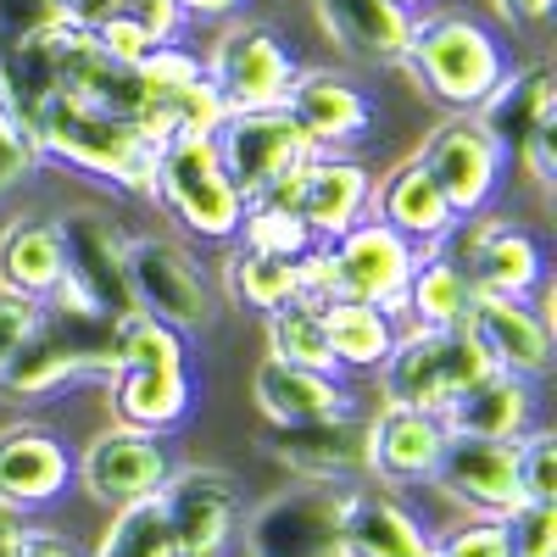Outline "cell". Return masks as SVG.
Returning a JSON list of instances; mask_svg holds the SVG:
<instances>
[{
    "instance_id": "obj_1",
    "label": "cell",
    "mask_w": 557,
    "mask_h": 557,
    "mask_svg": "<svg viewBox=\"0 0 557 557\" xmlns=\"http://www.w3.org/2000/svg\"><path fill=\"white\" fill-rule=\"evenodd\" d=\"M117 374V318L89 307L67 278L39 296L34 330L17 341V351L0 362V401H51L73 385H107Z\"/></svg>"
},
{
    "instance_id": "obj_2",
    "label": "cell",
    "mask_w": 557,
    "mask_h": 557,
    "mask_svg": "<svg viewBox=\"0 0 557 557\" xmlns=\"http://www.w3.org/2000/svg\"><path fill=\"white\" fill-rule=\"evenodd\" d=\"M28 139H34L39 162H62L73 173L117 184L128 196H151L157 139H146L134 123H123L101 107L67 96V89H57V96L28 117Z\"/></svg>"
},
{
    "instance_id": "obj_3",
    "label": "cell",
    "mask_w": 557,
    "mask_h": 557,
    "mask_svg": "<svg viewBox=\"0 0 557 557\" xmlns=\"http://www.w3.org/2000/svg\"><path fill=\"white\" fill-rule=\"evenodd\" d=\"M396 67H407V78L446 112H474L491 96V84L507 73V45L469 12L430 7L412 17Z\"/></svg>"
},
{
    "instance_id": "obj_4",
    "label": "cell",
    "mask_w": 557,
    "mask_h": 557,
    "mask_svg": "<svg viewBox=\"0 0 557 557\" xmlns=\"http://www.w3.org/2000/svg\"><path fill=\"white\" fill-rule=\"evenodd\" d=\"M151 201L168 207V218L196 240H235L246 196L235 190V178L223 173L212 134H168L157 146V178H151Z\"/></svg>"
},
{
    "instance_id": "obj_5",
    "label": "cell",
    "mask_w": 557,
    "mask_h": 557,
    "mask_svg": "<svg viewBox=\"0 0 557 557\" xmlns=\"http://www.w3.org/2000/svg\"><path fill=\"white\" fill-rule=\"evenodd\" d=\"M480 374H491V357L469 330H412V323H401L391 357L380 362V396L441 418Z\"/></svg>"
},
{
    "instance_id": "obj_6",
    "label": "cell",
    "mask_w": 557,
    "mask_h": 557,
    "mask_svg": "<svg viewBox=\"0 0 557 557\" xmlns=\"http://www.w3.org/2000/svg\"><path fill=\"white\" fill-rule=\"evenodd\" d=\"M201 73L218 89L223 112H262V107H285V96H290V84H296L301 67L290 57V45L278 39L268 23L235 17V23L218 28Z\"/></svg>"
},
{
    "instance_id": "obj_7",
    "label": "cell",
    "mask_w": 557,
    "mask_h": 557,
    "mask_svg": "<svg viewBox=\"0 0 557 557\" xmlns=\"http://www.w3.org/2000/svg\"><path fill=\"white\" fill-rule=\"evenodd\" d=\"M441 251L469 273V285L480 296H535L546 285V251L513 218H496V212L457 218L446 228Z\"/></svg>"
},
{
    "instance_id": "obj_8",
    "label": "cell",
    "mask_w": 557,
    "mask_h": 557,
    "mask_svg": "<svg viewBox=\"0 0 557 557\" xmlns=\"http://www.w3.org/2000/svg\"><path fill=\"white\" fill-rule=\"evenodd\" d=\"M323 262H330L335 301H368V307H380L401 323L407 278H412V262H418L412 240H401L380 218H357L346 235L323 240Z\"/></svg>"
},
{
    "instance_id": "obj_9",
    "label": "cell",
    "mask_w": 557,
    "mask_h": 557,
    "mask_svg": "<svg viewBox=\"0 0 557 557\" xmlns=\"http://www.w3.org/2000/svg\"><path fill=\"white\" fill-rule=\"evenodd\" d=\"M341 485H290L240 519L246 557H341Z\"/></svg>"
},
{
    "instance_id": "obj_10",
    "label": "cell",
    "mask_w": 557,
    "mask_h": 557,
    "mask_svg": "<svg viewBox=\"0 0 557 557\" xmlns=\"http://www.w3.org/2000/svg\"><path fill=\"white\" fill-rule=\"evenodd\" d=\"M128 296L146 318L178 335H196L212 323V290L201 262L168 235H128Z\"/></svg>"
},
{
    "instance_id": "obj_11",
    "label": "cell",
    "mask_w": 557,
    "mask_h": 557,
    "mask_svg": "<svg viewBox=\"0 0 557 557\" xmlns=\"http://www.w3.org/2000/svg\"><path fill=\"white\" fill-rule=\"evenodd\" d=\"M162 519L173 535L178 557H223L240 541V519H246V491L235 485V474L223 469H178L162 480L157 491Z\"/></svg>"
},
{
    "instance_id": "obj_12",
    "label": "cell",
    "mask_w": 557,
    "mask_h": 557,
    "mask_svg": "<svg viewBox=\"0 0 557 557\" xmlns=\"http://www.w3.org/2000/svg\"><path fill=\"white\" fill-rule=\"evenodd\" d=\"M212 146L223 173L235 178V190L246 201L268 196L273 184H285L307 157V134L296 128V117L285 107H262V112H223V123L212 128Z\"/></svg>"
},
{
    "instance_id": "obj_13",
    "label": "cell",
    "mask_w": 557,
    "mask_h": 557,
    "mask_svg": "<svg viewBox=\"0 0 557 557\" xmlns=\"http://www.w3.org/2000/svg\"><path fill=\"white\" fill-rule=\"evenodd\" d=\"M412 157L424 162V173L435 178V190L446 196V207L457 218L485 212L496 201V190H502V168L507 162L491 146V134L474 123V112H451L446 123H435Z\"/></svg>"
},
{
    "instance_id": "obj_14",
    "label": "cell",
    "mask_w": 557,
    "mask_h": 557,
    "mask_svg": "<svg viewBox=\"0 0 557 557\" xmlns=\"http://www.w3.org/2000/svg\"><path fill=\"white\" fill-rule=\"evenodd\" d=\"M262 446L278 469H290L296 480H312V485L368 480V418H357L351 407L301 418V424H273Z\"/></svg>"
},
{
    "instance_id": "obj_15",
    "label": "cell",
    "mask_w": 557,
    "mask_h": 557,
    "mask_svg": "<svg viewBox=\"0 0 557 557\" xmlns=\"http://www.w3.org/2000/svg\"><path fill=\"white\" fill-rule=\"evenodd\" d=\"M368 196H374V178L346 151H312L285 184L268 190V201H285L318 246L346 235L357 218H368Z\"/></svg>"
},
{
    "instance_id": "obj_16",
    "label": "cell",
    "mask_w": 557,
    "mask_h": 557,
    "mask_svg": "<svg viewBox=\"0 0 557 557\" xmlns=\"http://www.w3.org/2000/svg\"><path fill=\"white\" fill-rule=\"evenodd\" d=\"M62 235V278L107 318H128L139 312L128 296V235L107 218V212H67L57 218Z\"/></svg>"
},
{
    "instance_id": "obj_17",
    "label": "cell",
    "mask_w": 557,
    "mask_h": 557,
    "mask_svg": "<svg viewBox=\"0 0 557 557\" xmlns=\"http://www.w3.org/2000/svg\"><path fill=\"white\" fill-rule=\"evenodd\" d=\"M168 474H173V457H168L162 435H139V430H123V424L101 430L84 446V457L73 462V480L84 485L89 502H101L107 513L157 496Z\"/></svg>"
},
{
    "instance_id": "obj_18",
    "label": "cell",
    "mask_w": 557,
    "mask_h": 557,
    "mask_svg": "<svg viewBox=\"0 0 557 557\" xmlns=\"http://www.w3.org/2000/svg\"><path fill=\"white\" fill-rule=\"evenodd\" d=\"M430 480H435L469 519H502L513 502H524V485H519V441L446 435Z\"/></svg>"
},
{
    "instance_id": "obj_19",
    "label": "cell",
    "mask_w": 557,
    "mask_h": 557,
    "mask_svg": "<svg viewBox=\"0 0 557 557\" xmlns=\"http://www.w3.org/2000/svg\"><path fill=\"white\" fill-rule=\"evenodd\" d=\"M462 330L480 341L491 368H507L519 380H546L552 368V318L541 312L535 296H480L469 301Z\"/></svg>"
},
{
    "instance_id": "obj_20",
    "label": "cell",
    "mask_w": 557,
    "mask_h": 557,
    "mask_svg": "<svg viewBox=\"0 0 557 557\" xmlns=\"http://www.w3.org/2000/svg\"><path fill=\"white\" fill-rule=\"evenodd\" d=\"M474 123L491 134L502 162H524L535 134L557 128V78L546 62H507V73L491 84V96L474 107Z\"/></svg>"
},
{
    "instance_id": "obj_21",
    "label": "cell",
    "mask_w": 557,
    "mask_h": 557,
    "mask_svg": "<svg viewBox=\"0 0 557 557\" xmlns=\"http://www.w3.org/2000/svg\"><path fill=\"white\" fill-rule=\"evenodd\" d=\"M341 557H430V530L380 480L341 485Z\"/></svg>"
},
{
    "instance_id": "obj_22",
    "label": "cell",
    "mask_w": 557,
    "mask_h": 557,
    "mask_svg": "<svg viewBox=\"0 0 557 557\" xmlns=\"http://www.w3.org/2000/svg\"><path fill=\"white\" fill-rule=\"evenodd\" d=\"M285 112L296 117V128L307 134L312 151H346L374 128L368 89L351 84L346 73H330V67H301L290 96H285Z\"/></svg>"
},
{
    "instance_id": "obj_23",
    "label": "cell",
    "mask_w": 557,
    "mask_h": 557,
    "mask_svg": "<svg viewBox=\"0 0 557 557\" xmlns=\"http://www.w3.org/2000/svg\"><path fill=\"white\" fill-rule=\"evenodd\" d=\"M67 480H73V457L45 424L0 430V507L39 513V507H51L67 491Z\"/></svg>"
},
{
    "instance_id": "obj_24",
    "label": "cell",
    "mask_w": 557,
    "mask_h": 557,
    "mask_svg": "<svg viewBox=\"0 0 557 557\" xmlns=\"http://www.w3.org/2000/svg\"><path fill=\"white\" fill-rule=\"evenodd\" d=\"M441 446H446V424L435 412L385 401L374 418H368V480H380V485L430 480Z\"/></svg>"
},
{
    "instance_id": "obj_25",
    "label": "cell",
    "mask_w": 557,
    "mask_h": 557,
    "mask_svg": "<svg viewBox=\"0 0 557 557\" xmlns=\"http://www.w3.org/2000/svg\"><path fill=\"white\" fill-rule=\"evenodd\" d=\"M323 39L335 45L341 57L368 62V67H396L412 17L396 0H312Z\"/></svg>"
},
{
    "instance_id": "obj_26",
    "label": "cell",
    "mask_w": 557,
    "mask_h": 557,
    "mask_svg": "<svg viewBox=\"0 0 557 557\" xmlns=\"http://www.w3.org/2000/svg\"><path fill=\"white\" fill-rule=\"evenodd\" d=\"M446 435H485V441H519L535 430V380H519L507 368L480 374L446 412H441Z\"/></svg>"
},
{
    "instance_id": "obj_27",
    "label": "cell",
    "mask_w": 557,
    "mask_h": 557,
    "mask_svg": "<svg viewBox=\"0 0 557 557\" xmlns=\"http://www.w3.org/2000/svg\"><path fill=\"white\" fill-rule=\"evenodd\" d=\"M107 396H112L117 424L139 430V435H168L196 407L190 368H117L107 380Z\"/></svg>"
},
{
    "instance_id": "obj_28",
    "label": "cell",
    "mask_w": 557,
    "mask_h": 557,
    "mask_svg": "<svg viewBox=\"0 0 557 557\" xmlns=\"http://www.w3.org/2000/svg\"><path fill=\"white\" fill-rule=\"evenodd\" d=\"M368 218H380L385 228H396V235L412 240V246H441L446 228L457 223V212L446 207V196L435 190V178L424 173L418 157L391 168L380 196H368Z\"/></svg>"
},
{
    "instance_id": "obj_29",
    "label": "cell",
    "mask_w": 557,
    "mask_h": 557,
    "mask_svg": "<svg viewBox=\"0 0 557 557\" xmlns=\"http://www.w3.org/2000/svg\"><path fill=\"white\" fill-rule=\"evenodd\" d=\"M251 401L268 424H301V418H323V412H346L351 391L341 385V374H318V368H296L262 357L251 374Z\"/></svg>"
},
{
    "instance_id": "obj_30",
    "label": "cell",
    "mask_w": 557,
    "mask_h": 557,
    "mask_svg": "<svg viewBox=\"0 0 557 557\" xmlns=\"http://www.w3.org/2000/svg\"><path fill=\"white\" fill-rule=\"evenodd\" d=\"M474 301V285L441 246H418L412 278H407V301H401V323L412 330H462Z\"/></svg>"
},
{
    "instance_id": "obj_31",
    "label": "cell",
    "mask_w": 557,
    "mask_h": 557,
    "mask_svg": "<svg viewBox=\"0 0 557 557\" xmlns=\"http://www.w3.org/2000/svg\"><path fill=\"white\" fill-rule=\"evenodd\" d=\"M0 285L17 296H51L62 285V235L57 218H17L0 228Z\"/></svg>"
},
{
    "instance_id": "obj_32",
    "label": "cell",
    "mask_w": 557,
    "mask_h": 557,
    "mask_svg": "<svg viewBox=\"0 0 557 557\" xmlns=\"http://www.w3.org/2000/svg\"><path fill=\"white\" fill-rule=\"evenodd\" d=\"M318 312H323V341H330V357H335L341 374L346 368L351 374H380V362L391 357L401 323L380 307H368V301H330Z\"/></svg>"
},
{
    "instance_id": "obj_33",
    "label": "cell",
    "mask_w": 557,
    "mask_h": 557,
    "mask_svg": "<svg viewBox=\"0 0 557 557\" xmlns=\"http://www.w3.org/2000/svg\"><path fill=\"white\" fill-rule=\"evenodd\" d=\"M223 290L235 296L240 307L251 312H278V307H290L301 301V278H296V262L290 257H268V251H235L223 268Z\"/></svg>"
},
{
    "instance_id": "obj_34",
    "label": "cell",
    "mask_w": 557,
    "mask_h": 557,
    "mask_svg": "<svg viewBox=\"0 0 557 557\" xmlns=\"http://www.w3.org/2000/svg\"><path fill=\"white\" fill-rule=\"evenodd\" d=\"M89 557H178L173 552V535H168V519H162V502L146 496V502H128V507H112V519L96 541Z\"/></svg>"
},
{
    "instance_id": "obj_35",
    "label": "cell",
    "mask_w": 557,
    "mask_h": 557,
    "mask_svg": "<svg viewBox=\"0 0 557 557\" xmlns=\"http://www.w3.org/2000/svg\"><path fill=\"white\" fill-rule=\"evenodd\" d=\"M268 357L296 362V368H318V374H341L335 357H330V341H323V312L307 307V301L268 312Z\"/></svg>"
},
{
    "instance_id": "obj_36",
    "label": "cell",
    "mask_w": 557,
    "mask_h": 557,
    "mask_svg": "<svg viewBox=\"0 0 557 557\" xmlns=\"http://www.w3.org/2000/svg\"><path fill=\"white\" fill-rule=\"evenodd\" d=\"M235 240L246 246V251H268V257H290V262H301L318 240L307 235V223L285 207V201H268V196H257V201H246V212H240V228H235Z\"/></svg>"
},
{
    "instance_id": "obj_37",
    "label": "cell",
    "mask_w": 557,
    "mask_h": 557,
    "mask_svg": "<svg viewBox=\"0 0 557 557\" xmlns=\"http://www.w3.org/2000/svg\"><path fill=\"white\" fill-rule=\"evenodd\" d=\"M117 368H184V335L146 312H128L117 323Z\"/></svg>"
},
{
    "instance_id": "obj_38",
    "label": "cell",
    "mask_w": 557,
    "mask_h": 557,
    "mask_svg": "<svg viewBox=\"0 0 557 557\" xmlns=\"http://www.w3.org/2000/svg\"><path fill=\"white\" fill-rule=\"evenodd\" d=\"M507 557H557V502H513L496 519Z\"/></svg>"
},
{
    "instance_id": "obj_39",
    "label": "cell",
    "mask_w": 557,
    "mask_h": 557,
    "mask_svg": "<svg viewBox=\"0 0 557 557\" xmlns=\"http://www.w3.org/2000/svg\"><path fill=\"white\" fill-rule=\"evenodd\" d=\"M519 485L530 502H557V435L541 424L519 435Z\"/></svg>"
},
{
    "instance_id": "obj_40",
    "label": "cell",
    "mask_w": 557,
    "mask_h": 557,
    "mask_svg": "<svg viewBox=\"0 0 557 557\" xmlns=\"http://www.w3.org/2000/svg\"><path fill=\"white\" fill-rule=\"evenodd\" d=\"M84 34L96 39L107 57H117V62H146V57L157 51V34L139 23V17H123V12H117V17H101V23H89Z\"/></svg>"
},
{
    "instance_id": "obj_41",
    "label": "cell",
    "mask_w": 557,
    "mask_h": 557,
    "mask_svg": "<svg viewBox=\"0 0 557 557\" xmlns=\"http://www.w3.org/2000/svg\"><path fill=\"white\" fill-rule=\"evenodd\" d=\"M34 173H39V151H34V139H28L7 112H0V201L17 196Z\"/></svg>"
},
{
    "instance_id": "obj_42",
    "label": "cell",
    "mask_w": 557,
    "mask_h": 557,
    "mask_svg": "<svg viewBox=\"0 0 557 557\" xmlns=\"http://www.w3.org/2000/svg\"><path fill=\"white\" fill-rule=\"evenodd\" d=\"M430 557H507V541L496 519H469L446 530L441 541H430Z\"/></svg>"
},
{
    "instance_id": "obj_43",
    "label": "cell",
    "mask_w": 557,
    "mask_h": 557,
    "mask_svg": "<svg viewBox=\"0 0 557 557\" xmlns=\"http://www.w3.org/2000/svg\"><path fill=\"white\" fill-rule=\"evenodd\" d=\"M57 23H67L62 0H0V45L45 34V28H57Z\"/></svg>"
},
{
    "instance_id": "obj_44",
    "label": "cell",
    "mask_w": 557,
    "mask_h": 557,
    "mask_svg": "<svg viewBox=\"0 0 557 557\" xmlns=\"http://www.w3.org/2000/svg\"><path fill=\"white\" fill-rule=\"evenodd\" d=\"M34 318H39V301L34 296H17V290L0 285V362L17 351V341L34 330Z\"/></svg>"
},
{
    "instance_id": "obj_45",
    "label": "cell",
    "mask_w": 557,
    "mask_h": 557,
    "mask_svg": "<svg viewBox=\"0 0 557 557\" xmlns=\"http://www.w3.org/2000/svg\"><path fill=\"white\" fill-rule=\"evenodd\" d=\"M557 0H491V12L507 23V28H546Z\"/></svg>"
},
{
    "instance_id": "obj_46",
    "label": "cell",
    "mask_w": 557,
    "mask_h": 557,
    "mask_svg": "<svg viewBox=\"0 0 557 557\" xmlns=\"http://www.w3.org/2000/svg\"><path fill=\"white\" fill-rule=\"evenodd\" d=\"M17 557H78V546L57 530H17Z\"/></svg>"
},
{
    "instance_id": "obj_47",
    "label": "cell",
    "mask_w": 557,
    "mask_h": 557,
    "mask_svg": "<svg viewBox=\"0 0 557 557\" xmlns=\"http://www.w3.org/2000/svg\"><path fill=\"white\" fill-rule=\"evenodd\" d=\"M173 7L184 12V23H190V17L218 23V17H235V12H240V0H173Z\"/></svg>"
},
{
    "instance_id": "obj_48",
    "label": "cell",
    "mask_w": 557,
    "mask_h": 557,
    "mask_svg": "<svg viewBox=\"0 0 557 557\" xmlns=\"http://www.w3.org/2000/svg\"><path fill=\"white\" fill-rule=\"evenodd\" d=\"M17 530H23V513L0 507V557H17Z\"/></svg>"
},
{
    "instance_id": "obj_49",
    "label": "cell",
    "mask_w": 557,
    "mask_h": 557,
    "mask_svg": "<svg viewBox=\"0 0 557 557\" xmlns=\"http://www.w3.org/2000/svg\"><path fill=\"white\" fill-rule=\"evenodd\" d=\"M396 7H401L407 17H418V12H430V7H435V0H396Z\"/></svg>"
}]
</instances>
